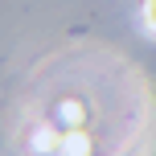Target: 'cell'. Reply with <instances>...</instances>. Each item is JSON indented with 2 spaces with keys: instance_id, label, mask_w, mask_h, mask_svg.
<instances>
[{
  "instance_id": "1",
  "label": "cell",
  "mask_w": 156,
  "mask_h": 156,
  "mask_svg": "<svg viewBox=\"0 0 156 156\" xmlns=\"http://www.w3.org/2000/svg\"><path fill=\"white\" fill-rule=\"evenodd\" d=\"M148 25H156V0H148Z\"/></svg>"
}]
</instances>
